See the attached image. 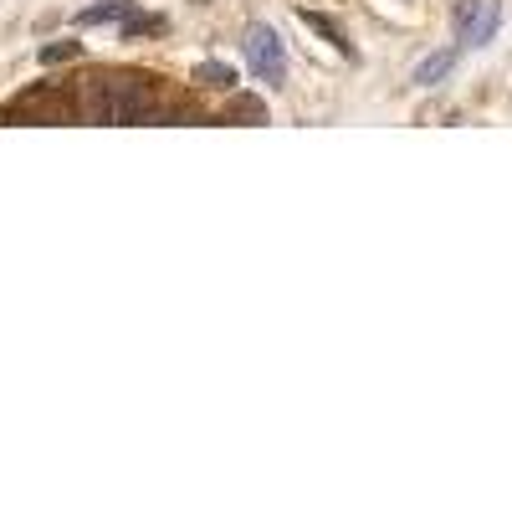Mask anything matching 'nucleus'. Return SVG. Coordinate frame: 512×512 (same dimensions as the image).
Wrapping results in <instances>:
<instances>
[{"label":"nucleus","instance_id":"obj_1","mask_svg":"<svg viewBox=\"0 0 512 512\" xmlns=\"http://www.w3.org/2000/svg\"><path fill=\"white\" fill-rule=\"evenodd\" d=\"M154 108H159V98L149 88V77H139V72H103L93 82H82V93H77V113L103 128L149 123Z\"/></svg>","mask_w":512,"mask_h":512},{"label":"nucleus","instance_id":"obj_2","mask_svg":"<svg viewBox=\"0 0 512 512\" xmlns=\"http://www.w3.org/2000/svg\"><path fill=\"white\" fill-rule=\"evenodd\" d=\"M241 52H246V67L256 82H267V88H282L287 82V52H282V41L272 26H251L246 41H241Z\"/></svg>","mask_w":512,"mask_h":512},{"label":"nucleus","instance_id":"obj_3","mask_svg":"<svg viewBox=\"0 0 512 512\" xmlns=\"http://www.w3.org/2000/svg\"><path fill=\"white\" fill-rule=\"evenodd\" d=\"M72 98L57 93V88H31L21 93L6 113H0V123H72Z\"/></svg>","mask_w":512,"mask_h":512},{"label":"nucleus","instance_id":"obj_4","mask_svg":"<svg viewBox=\"0 0 512 512\" xmlns=\"http://www.w3.org/2000/svg\"><path fill=\"white\" fill-rule=\"evenodd\" d=\"M451 26H456L461 47H487V41L497 36V26H502V6L497 0H461Z\"/></svg>","mask_w":512,"mask_h":512},{"label":"nucleus","instance_id":"obj_5","mask_svg":"<svg viewBox=\"0 0 512 512\" xmlns=\"http://www.w3.org/2000/svg\"><path fill=\"white\" fill-rule=\"evenodd\" d=\"M451 67H456V47H446V52H431L420 67H415V88H436V82H446L451 77Z\"/></svg>","mask_w":512,"mask_h":512},{"label":"nucleus","instance_id":"obj_6","mask_svg":"<svg viewBox=\"0 0 512 512\" xmlns=\"http://www.w3.org/2000/svg\"><path fill=\"white\" fill-rule=\"evenodd\" d=\"M221 123H267V103H262V98H251V93H231Z\"/></svg>","mask_w":512,"mask_h":512},{"label":"nucleus","instance_id":"obj_7","mask_svg":"<svg viewBox=\"0 0 512 512\" xmlns=\"http://www.w3.org/2000/svg\"><path fill=\"white\" fill-rule=\"evenodd\" d=\"M303 21H308V26H313V31H318L323 41H333V47H338V52H344L349 62H359V52H354V41L344 36V26H338L333 16H318V11H303Z\"/></svg>","mask_w":512,"mask_h":512},{"label":"nucleus","instance_id":"obj_8","mask_svg":"<svg viewBox=\"0 0 512 512\" xmlns=\"http://www.w3.org/2000/svg\"><path fill=\"white\" fill-rule=\"evenodd\" d=\"M118 26H123V41H144V36L169 31V21H164V16H154V11H128Z\"/></svg>","mask_w":512,"mask_h":512},{"label":"nucleus","instance_id":"obj_9","mask_svg":"<svg viewBox=\"0 0 512 512\" xmlns=\"http://www.w3.org/2000/svg\"><path fill=\"white\" fill-rule=\"evenodd\" d=\"M195 88H210V93H231L236 88V72L226 62H200L195 67Z\"/></svg>","mask_w":512,"mask_h":512},{"label":"nucleus","instance_id":"obj_10","mask_svg":"<svg viewBox=\"0 0 512 512\" xmlns=\"http://www.w3.org/2000/svg\"><path fill=\"white\" fill-rule=\"evenodd\" d=\"M128 11H134V0H98V6L77 16V26H108V21H123Z\"/></svg>","mask_w":512,"mask_h":512},{"label":"nucleus","instance_id":"obj_11","mask_svg":"<svg viewBox=\"0 0 512 512\" xmlns=\"http://www.w3.org/2000/svg\"><path fill=\"white\" fill-rule=\"evenodd\" d=\"M82 57V41H47V47L36 52L41 67H62V62H77Z\"/></svg>","mask_w":512,"mask_h":512}]
</instances>
